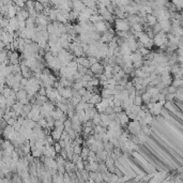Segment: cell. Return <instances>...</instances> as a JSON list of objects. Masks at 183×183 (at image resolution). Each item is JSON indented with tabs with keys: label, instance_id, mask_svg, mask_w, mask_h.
Wrapping results in <instances>:
<instances>
[{
	"label": "cell",
	"instance_id": "cell-1",
	"mask_svg": "<svg viewBox=\"0 0 183 183\" xmlns=\"http://www.w3.org/2000/svg\"><path fill=\"white\" fill-rule=\"evenodd\" d=\"M115 28L116 31H124L128 32L131 29V26L128 23L126 19H115Z\"/></svg>",
	"mask_w": 183,
	"mask_h": 183
},
{
	"label": "cell",
	"instance_id": "cell-2",
	"mask_svg": "<svg viewBox=\"0 0 183 183\" xmlns=\"http://www.w3.org/2000/svg\"><path fill=\"white\" fill-rule=\"evenodd\" d=\"M90 71H91V73L94 75V76H99L101 74H103V71H104V66L101 64L100 62L95 63L93 66H90Z\"/></svg>",
	"mask_w": 183,
	"mask_h": 183
},
{
	"label": "cell",
	"instance_id": "cell-3",
	"mask_svg": "<svg viewBox=\"0 0 183 183\" xmlns=\"http://www.w3.org/2000/svg\"><path fill=\"white\" fill-rule=\"evenodd\" d=\"M101 100H102V98H101V95L99 93H93V95L91 96V99L89 100L88 103L89 104H92V105H95V104L101 102Z\"/></svg>",
	"mask_w": 183,
	"mask_h": 183
},
{
	"label": "cell",
	"instance_id": "cell-4",
	"mask_svg": "<svg viewBox=\"0 0 183 183\" xmlns=\"http://www.w3.org/2000/svg\"><path fill=\"white\" fill-rule=\"evenodd\" d=\"M61 133L62 132H60V131H59V130H57V128H54V130H53V131H51V137H53V139H54V140H60V137H61Z\"/></svg>",
	"mask_w": 183,
	"mask_h": 183
},
{
	"label": "cell",
	"instance_id": "cell-5",
	"mask_svg": "<svg viewBox=\"0 0 183 183\" xmlns=\"http://www.w3.org/2000/svg\"><path fill=\"white\" fill-rule=\"evenodd\" d=\"M171 86L172 87H175V88H182L183 81L182 79H173V78H172Z\"/></svg>",
	"mask_w": 183,
	"mask_h": 183
},
{
	"label": "cell",
	"instance_id": "cell-6",
	"mask_svg": "<svg viewBox=\"0 0 183 183\" xmlns=\"http://www.w3.org/2000/svg\"><path fill=\"white\" fill-rule=\"evenodd\" d=\"M16 98L20 101V100H24L27 98V92H26L25 89H20L18 92H17V94H16Z\"/></svg>",
	"mask_w": 183,
	"mask_h": 183
},
{
	"label": "cell",
	"instance_id": "cell-7",
	"mask_svg": "<svg viewBox=\"0 0 183 183\" xmlns=\"http://www.w3.org/2000/svg\"><path fill=\"white\" fill-rule=\"evenodd\" d=\"M133 104H134V105H136V106H139V107L141 106V105L143 104L141 96H140V95H136L135 99H134V102H133Z\"/></svg>",
	"mask_w": 183,
	"mask_h": 183
},
{
	"label": "cell",
	"instance_id": "cell-8",
	"mask_svg": "<svg viewBox=\"0 0 183 183\" xmlns=\"http://www.w3.org/2000/svg\"><path fill=\"white\" fill-rule=\"evenodd\" d=\"M87 58H88V62H89V66H90L99 62V60L95 58V57H87Z\"/></svg>",
	"mask_w": 183,
	"mask_h": 183
},
{
	"label": "cell",
	"instance_id": "cell-9",
	"mask_svg": "<svg viewBox=\"0 0 183 183\" xmlns=\"http://www.w3.org/2000/svg\"><path fill=\"white\" fill-rule=\"evenodd\" d=\"M54 150L56 151V153H57V152H61V150H62V148L60 147V145H59V143H54Z\"/></svg>",
	"mask_w": 183,
	"mask_h": 183
},
{
	"label": "cell",
	"instance_id": "cell-10",
	"mask_svg": "<svg viewBox=\"0 0 183 183\" xmlns=\"http://www.w3.org/2000/svg\"><path fill=\"white\" fill-rule=\"evenodd\" d=\"M86 92H87L86 88H81V89H79V90L77 91V93H78V95H79V96H84V95L86 94Z\"/></svg>",
	"mask_w": 183,
	"mask_h": 183
}]
</instances>
